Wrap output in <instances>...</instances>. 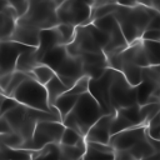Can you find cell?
Returning a JSON list of instances; mask_svg holds the SVG:
<instances>
[{
  "label": "cell",
  "instance_id": "cell-1",
  "mask_svg": "<svg viewBox=\"0 0 160 160\" xmlns=\"http://www.w3.org/2000/svg\"><path fill=\"white\" fill-rule=\"evenodd\" d=\"M158 12L156 9L142 5L124 6L118 4L112 14L118 20L126 41L129 45H132L141 40L150 20Z\"/></svg>",
  "mask_w": 160,
  "mask_h": 160
},
{
  "label": "cell",
  "instance_id": "cell-2",
  "mask_svg": "<svg viewBox=\"0 0 160 160\" xmlns=\"http://www.w3.org/2000/svg\"><path fill=\"white\" fill-rule=\"evenodd\" d=\"M104 115L106 114L96 101V99L90 92H86L80 96L79 101L70 111V114L62 119V124L66 128L76 130L85 138L91 126Z\"/></svg>",
  "mask_w": 160,
  "mask_h": 160
},
{
  "label": "cell",
  "instance_id": "cell-3",
  "mask_svg": "<svg viewBox=\"0 0 160 160\" xmlns=\"http://www.w3.org/2000/svg\"><path fill=\"white\" fill-rule=\"evenodd\" d=\"M4 118L10 122L16 134L24 138L25 144L30 142L38 122L40 121H62V119L52 112L30 109L25 105H19L14 110L6 112ZM24 144V145H25Z\"/></svg>",
  "mask_w": 160,
  "mask_h": 160
},
{
  "label": "cell",
  "instance_id": "cell-4",
  "mask_svg": "<svg viewBox=\"0 0 160 160\" xmlns=\"http://www.w3.org/2000/svg\"><path fill=\"white\" fill-rule=\"evenodd\" d=\"M15 100L19 101V104L25 105L30 109L35 110H42L46 112H52L61 118L59 110L56 108H50L49 105V96L45 85H41L39 81H36L34 78L29 76L12 94Z\"/></svg>",
  "mask_w": 160,
  "mask_h": 160
},
{
  "label": "cell",
  "instance_id": "cell-5",
  "mask_svg": "<svg viewBox=\"0 0 160 160\" xmlns=\"http://www.w3.org/2000/svg\"><path fill=\"white\" fill-rule=\"evenodd\" d=\"M95 0H64L58 8L59 24H69L75 28L92 22Z\"/></svg>",
  "mask_w": 160,
  "mask_h": 160
},
{
  "label": "cell",
  "instance_id": "cell-6",
  "mask_svg": "<svg viewBox=\"0 0 160 160\" xmlns=\"http://www.w3.org/2000/svg\"><path fill=\"white\" fill-rule=\"evenodd\" d=\"M64 0L59 1H40L31 0L28 12L19 20L30 24L40 30L56 28L59 25L58 8Z\"/></svg>",
  "mask_w": 160,
  "mask_h": 160
},
{
  "label": "cell",
  "instance_id": "cell-7",
  "mask_svg": "<svg viewBox=\"0 0 160 160\" xmlns=\"http://www.w3.org/2000/svg\"><path fill=\"white\" fill-rule=\"evenodd\" d=\"M109 101L114 115L118 110L138 105V86H132L119 71L109 90Z\"/></svg>",
  "mask_w": 160,
  "mask_h": 160
},
{
  "label": "cell",
  "instance_id": "cell-8",
  "mask_svg": "<svg viewBox=\"0 0 160 160\" xmlns=\"http://www.w3.org/2000/svg\"><path fill=\"white\" fill-rule=\"evenodd\" d=\"M92 24L98 29H100L101 31L108 34V36H109V44L104 50V54L106 55L108 59L122 52L125 49L129 48V42L126 41V39L121 31V28L116 20V18L114 16V14H109L102 18H99V19L94 20Z\"/></svg>",
  "mask_w": 160,
  "mask_h": 160
},
{
  "label": "cell",
  "instance_id": "cell-9",
  "mask_svg": "<svg viewBox=\"0 0 160 160\" xmlns=\"http://www.w3.org/2000/svg\"><path fill=\"white\" fill-rule=\"evenodd\" d=\"M64 130L65 125L62 121H40L35 128L31 141L25 144L22 149L36 151L50 144H60Z\"/></svg>",
  "mask_w": 160,
  "mask_h": 160
},
{
  "label": "cell",
  "instance_id": "cell-10",
  "mask_svg": "<svg viewBox=\"0 0 160 160\" xmlns=\"http://www.w3.org/2000/svg\"><path fill=\"white\" fill-rule=\"evenodd\" d=\"M119 71L111 68H108L106 71L98 79H90V85H89V92L96 99V101L100 104L105 114H111L114 115L110 101H109V90L112 80L115 79L116 74Z\"/></svg>",
  "mask_w": 160,
  "mask_h": 160
},
{
  "label": "cell",
  "instance_id": "cell-11",
  "mask_svg": "<svg viewBox=\"0 0 160 160\" xmlns=\"http://www.w3.org/2000/svg\"><path fill=\"white\" fill-rule=\"evenodd\" d=\"M66 49L71 56H80L86 52H104L88 25L76 28L75 39L72 42L66 45Z\"/></svg>",
  "mask_w": 160,
  "mask_h": 160
},
{
  "label": "cell",
  "instance_id": "cell-12",
  "mask_svg": "<svg viewBox=\"0 0 160 160\" xmlns=\"http://www.w3.org/2000/svg\"><path fill=\"white\" fill-rule=\"evenodd\" d=\"M149 136L148 126H136L118 134H114L110 139V145L115 151H129Z\"/></svg>",
  "mask_w": 160,
  "mask_h": 160
},
{
  "label": "cell",
  "instance_id": "cell-13",
  "mask_svg": "<svg viewBox=\"0 0 160 160\" xmlns=\"http://www.w3.org/2000/svg\"><path fill=\"white\" fill-rule=\"evenodd\" d=\"M31 49V46H26L11 40L0 42V75L14 72L16 70V62L19 56Z\"/></svg>",
  "mask_w": 160,
  "mask_h": 160
},
{
  "label": "cell",
  "instance_id": "cell-14",
  "mask_svg": "<svg viewBox=\"0 0 160 160\" xmlns=\"http://www.w3.org/2000/svg\"><path fill=\"white\" fill-rule=\"evenodd\" d=\"M55 72L69 89H71L78 82V80H80L82 76H85L81 58L71 56V55H69L62 61V64L58 68V70Z\"/></svg>",
  "mask_w": 160,
  "mask_h": 160
},
{
  "label": "cell",
  "instance_id": "cell-15",
  "mask_svg": "<svg viewBox=\"0 0 160 160\" xmlns=\"http://www.w3.org/2000/svg\"><path fill=\"white\" fill-rule=\"evenodd\" d=\"M84 65V72L90 79L100 78L109 68L108 58L104 52H86L80 55Z\"/></svg>",
  "mask_w": 160,
  "mask_h": 160
},
{
  "label": "cell",
  "instance_id": "cell-16",
  "mask_svg": "<svg viewBox=\"0 0 160 160\" xmlns=\"http://www.w3.org/2000/svg\"><path fill=\"white\" fill-rule=\"evenodd\" d=\"M114 115L106 114L101 119H99L89 130L85 136L86 142H100V144H110L111 134V124Z\"/></svg>",
  "mask_w": 160,
  "mask_h": 160
},
{
  "label": "cell",
  "instance_id": "cell-17",
  "mask_svg": "<svg viewBox=\"0 0 160 160\" xmlns=\"http://www.w3.org/2000/svg\"><path fill=\"white\" fill-rule=\"evenodd\" d=\"M40 32H41L40 29H38V28H35L30 24H26V22H22L20 20H18V25H16L10 40L15 41V42H19V44H22V45H26V46L39 48Z\"/></svg>",
  "mask_w": 160,
  "mask_h": 160
},
{
  "label": "cell",
  "instance_id": "cell-18",
  "mask_svg": "<svg viewBox=\"0 0 160 160\" xmlns=\"http://www.w3.org/2000/svg\"><path fill=\"white\" fill-rule=\"evenodd\" d=\"M19 15L16 10L11 6H2L0 8V34L1 41L10 40L16 25H18Z\"/></svg>",
  "mask_w": 160,
  "mask_h": 160
},
{
  "label": "cell",
  "instance_id": "cell-19",
  "mask_svg": "<svg viewBox=\"0 0 160 160\" xmlns=\"http://www.w3.org/2000/svg\"><path fill=\"white\" fill-rule=\"evenodd\" d=\"M60 45H64V44H62V39H61V35H60L58 28L41 30V32H40V44H39V48H38V56H39L40 62H41L42 56L48 51H50L54 48L60 46Z\"/></svg>",
  "mask_w": 160,
  "mask_h": 160
},
{
  "label": "cell",
  "instance_id": "cell-20",
  "mask_svg": "<svg viewBox=\"0 0 160 160\" xmlns=\"http://www.w3.org/2000/svg\"><path fill=\"white\" fill-rule=\"evenodd\" d=\"M84 160H115V150L110 144L86 142Z\"/></svg>",
  "mask_w": 160,
  "mask_h": 160
},
{
  "label": "cell",
  "instance_id": "cell-21",
  "mask_svg": "<svg viewBox=\"0 0 160 160\" xmlns=\"http://www.w3.org/2000/svg\"><path fill=\"white\" fill-rule=\"evenodd\" d=\"M40 64L41 62L38 56V48H31L19 56L18 62H16V71L31 74L32 70Z\"/></svg>",
  "mask_w": 160,
  "mask_h": 160
},
{
  "label": "cell",
  "instance_id": "cell-22",
  "mask_svg": "<svg viewBox=\"0 0 160 160\" xmlns=\"http://www.w3.org/2000/svg\"><path fill=\"white\" fill-rule=\"evenodd\" d=\"M69 56V52H68V49H66V45H60V46H56L52 50L48 51L42 59H41V64H45L48 66H50L54 71L58 70V68L62 64V61Z\"/></svg>",
  "mask_w": 160,
  "mask_h": 160
},
{
  "label": "cell",
  "instance_id": "cell-23",
  "mask_svg": "<svg viewBox=\"0 0 160 160\" xmlns=\"http://www.w3.org/2000/svg\"><path fill=\"white\" fill-rule=\"evenodd\" d=\"M45 88H46V91H48L50 108H55L54 105H55L56 100L69 90V88L60 80V78H59L58 75H56L55 78H52V79L45 85Z\"/></svg>",
  "mask_w": 160,
  "mask_h": 160
},
{
  "label": "cell",
  "instance_id": "cell-24",
  "mask_svg": "<svg viewBox=\"0 0 160 160\" xmlns=\"http://www.w3.org/2000/svg\"><path fill=\"white\" fill-rule=\"evenodd\" d=\"M79 99H80L79 95L71 94V92L68 90L64 95H61V96L56 100V102H55L54 106L59 110V112H60V115H61V119H64L66 115L70 114V111L75 108V105H76V102L79 101Z\"/></svg>",
  "mask_w": 160,
  "mask_h": 160
},
{
  "label": "cell",
  "instance_id": "cell-25",
  "mask_svg": "<svg viewBox=\"0 0 160 160\" xmlns=\"http://www.w3.org/2000/svg\"><path fill=\"white\" fill-rule=\"evenodd\" d=\"M60 145V160H78L81 159L86 151V140H82L75 146Z\"/></svg>",
  "mask_w": 160,
  "mask_h": 160
},
{
  "label": "cell",
  "instance_id": "cell-26",
  "mask_svg": "<svg viewBox=\"0 0 160 160\" xmlns=\"http://www.w3.org/2000/svg\"><path fill=\"white\" fill-rule=\"evenodd\" d=\"M0 154L2 160H32V150L11 149L0 142Z\"/></svg>",
  "mask_w": 160,
  "mask_h": 160
},
{
  "label": "cell",
  "instance_id": "cell-27",
  "mask_svg": "<svg viewBox=\"0 0 160 160\" xmlns=\"http://www.w3.org/2000/svg\"><path fill=\"white\" fill-rule=\"evenodd\" d=\"M32 160H60V145L50 144L41 150L32 151Z\"/></svg>",
  "mask_w": 160,
  "mask_h": 160
},
{
  "label": "cell",
  "instance_id": "cell-28",
  "mask_svg": "<svg viewBox=\"0 0 160 160\" xmlns=\"http://www.w3.org/2000/svg\"><path fill=\"white\" fill-rule=\"evenodd\" d=\"M30 75H31V78H34L36 81H39L41 85H46L52 78L56 76V72H55L50 66H48V65H45V64H40V65H38V66L32 70V72H31Z\"/></svg>",
  "mask_w": 160,
  "mask_h": 160
},
{
  "label": "cell",
  "instance_id": "cell-29",
  "mask_svg": "<svg viewBox=\"0 0 160 160\" xmlns=\"http://www.w3.org/2000/svg\"><path fill=\"white\" fill-rule=\"evenodd\" d=\"M150 66H159L160 68V41H146L142 40Z\"/></svg>",
  "mask_w": 160,
  "mask_h": 160
},
{
  "label": "cell",
  "instance_id": "cell-30",
  "mask_svg": "<svg viewBox=\"0 0 160 160\" xmlns=\"http://www.w3.org/2000/svg\"><path fill=\"white\" fill-rule=\"evenodd\" d=\"M29 76H31L30 74H26V72H21V71H14V74H12V78H11V81H10V84H9V86L4 90V91H1V95H5V96H12V94L18 90V88L29 78Z\"/></svg>",
  "mask_w": 160,
  "mask_h": 160
},
{
  "label": "cell",
  "instance_id": "cell-31",
  "mask_svg": "<svg viewBox=\"0 0 160 160\" xmlns=\"http://www.w3.org/2000/svg\"><path fill=\"white\" fill-rule=\"evenodd\" d=\"M82 140H85V138L82 135H80L76 130L65 126V130H64V134L61 136L60 144L68 145V146H75V145L80 144Z\"/></svg>",
  "mask_w": 160,
  "mask_h": 160
},
{
  "label": "cell",
  "instance_id": "cell-32",
  "mask_svg": "<svg viewBox=\"0 0 160 160\" xmlns=\"http://www.w3.org/2000/svg\"><path fill=\"white\" fill-rule=\"evenodd\" d=\"M0 142L5 144L6 146L11 148V149H22L25 140L22 136H20L19 134H16L15 131L11 134H5V135H0Z\"/></svg>",
  "mask_w": 160,
  "mask_h": 160
},
{
  "label": "cell",
  "instance_id": "cell-33",
  "mask_svg": "<svg viewBox=\"0 0 160 160\" xmlns=\"http://www.w3.org/2000/svg\"><path fill=\"white\" fill-rule=\"evenodd\" d=\"M56 28H58V30L61 35L64 45H69L70 42L74 41L75 35H76V28L75 26L69 25V24H59Z\"/></svg>",
  "mask_w": 160,
  "mask_h": 160
},
{
  "label": "cell",
  "instance_id": "cell-34",
  "mask_svg": "<svg viewBox=\"0 0 160 160\" xmlns=\"http://www.w3.org/2000/svg\"><path fill=\"white\" fill-rule=\"evenodd\" d=\"M9 6L14 8L19 15V19L22 18L28 10H29V6H30V0H5Z\"/></svg>",
  "mask_w": 160,
  "mask_h": 160
},
{
  "label": "cell",
  "instance_id": "cell-35",
  "mask_svg": "<svg viewBox=\"0 0 160 160\" xmlns=\"http://www.w3.org/2000/svg\"><path fill=\"white\" fill-rule=\"evenodd\" d=\"M19 101L15 100L11 96H5L1 95V108H0V116H4L6 112L14 110L16 106H19Z\"/></svg>",
  "mask_w": 160,
  "mask_h": 160
},
{
  "label": "cell",
  "instance_id": "cell-36",
  "mask_svg": "<svg viewBox=\"0 0 160 160\" xmlns=\"http://www.w3.org/2000/svg\"><path fill=\"white\" fill-rule=\"evenodd\" d=\"M11 132H14V129L11 128L10 122L4 116H0V134L5 135V134H11Z\"/></svg>",
  "mask_w": 160,
  "mask_h": 160
},
{
  "label": "cell",
  "instance_id": "cell-37",
  "mask_svg": "<svg viewBox=\"0 0 160 160\" xmlns=\"http://www.w3.org/2000/svg\"><path fill=\"white\" fill-rule=\"evenodd\" d=\"M12 74L14 72H8V74H4V75H0V88H1V91H4L9 86L10 81H11V78H12Z\"/></svg>",
  "mask_w": 160,
  "mask_h": 160
},
{
  "label": "cell",
  "instance_id": "cell-38",
  "mask_svg": "<svg viewBox=\"0 0 160 160\" xmlns=\"http://www.w3.org/2000/svg\"><path fill=\"white\" fill-rule=\"evenodd\" d=\"M148 30H160V12H158L149 22L148 28H146V31Z\"/></svg>",
  "mask_w": 160,
  "mask_h": 160
},
{
  "label": "cell",
  "instance_id": "cell-39",
  "mask_svg": "<svg viewBox=\"0 0 160 160\" xmlns=\"http://www.w3.org/2000/svg\"><path fill=\"white\" fill-rule=\"evenodd\" d=\"M150 138H151V136H150ZM151 141H152V144H154V146H155V149H156L155 156H156L158 159H160V141H159V140H155V139H152V138H151Z\"/></svg>",
  "mask_w": 160,
  "mask_h": 160
},
{
  "label": "cell",
  "instance_id": "cell-40",
  "mask_svg": "<svg viewBox=\"0 0 160 160\" xmlns=\"http://www.w3.org/2000/svg\"><path fill=\"white\" fill-rule=\"evenodd\" d=\"M96 2V6H100V5H105V4H111V2H115V0H95ZM95 6V8H96Z\"/></svg>",
  "mask_w": 160,
  "mask_h": 160
},
{
  "label": "cell",
  "instance_id": "cell-41",
  "mask_svg": "<svg viewBox=\"0 0 160 160\" xmlns=\"http://www.w3.org/2000/svg\"><path fill=\"white\" fill-rule=\"evenodd\" d=\"M31 1V0H30ZM40 1H59V0H40Z\"/></svg>",
  "mask_w": 160,
  "mask_h": 160
},
{
  "label": "cell",
  "instance_id": "cell-42",
  "mask_svg": "<svg viewBox=\"0 0 160 160\" xmlns=\"http://www.w3.org/2000/svg\"><path fill=\"white\" fill-rule=\"evenodd\" d=\"M154 159H155V160H160V159H158V158H156L155 155H154Z\"/></svg>",
  "mask_w": 160,
  "mask_h": 160
},
{
  "label": "cell",
  "instance_id": "cell-43",
  "mask_svg": "<svg viewBox=\"0 0 160 160\" xmlns=\"http://www.w3.org/2000/svg\"><path fill=\"white\" fill-rule=\"evenodd\" d=\"M78 160H84V159H82V158H81V159H78Z\"/></svg>",
  "mask_w": 160,
  "mask_h": 160
},
{
  "label": "cell",
  "instance_id": "cell-44",
  "mask_svg": "<svg viewBox=\"0 0 160 160\" xmlns=\"http://www.w3.org/2000/svg\"><path fill=\"white\" fill-rule=\"evenodd\" d=\"M132 160H138V159H132Z\"/></svg>",
  "mask_w": 160,
  "mask_h": 160
},
{
  "label": "cell",
  "instance_id": "cell-45",
  "mask_svg": "<svg viewBox=\"0 0 160 160\" xmlns=\"http://www.w3.org/2000/svg\"><path fill=\"white\" fill-rule=\"evenodd\" d=\"M159 116H160V111H159Z\"/></svg>",
  "mask_w": 160,
  "mask_h": 160
},
{
  "label": "cell",
  "instance_id": "cell-46",
  "mask_svg": "<svg viewBox=\"0 0 160 160\" xmlns=\"http://www.w3.org/2000/svg\"><path fill=\"white\" fill-rule=\"evenodd\" d=\"M159 85H160V81H159Z\"/></svg>",
  "mask_w": 160,
  "mask_h": 160
},
{
  "label": "cell",
  "instance_id": "cell-47",
  "mask_svg": "<svg viewBox=\"0 0 160 160\" xmlns=\"http://www.w3.org/2000/svg\"><path fill=\"white\" fill-rule=\"evenodd\" d=\"M0 160H2V159H0Z\"/></svg>",
  "mask_w": 160,
  "mask_h": 160
}]
</instances>
